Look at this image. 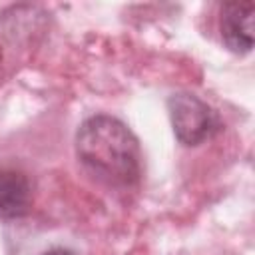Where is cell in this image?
Listing matches in <instances>:
<instances>
[{
  "mask_svg": "<svg viewBox=\"0 0 255 255\" xmlns=\"http://www.w3.org/2000/svg\"><path fill=\"white\" fill-rule=\"evenodd\" d=\"M76 153L94 175L112 185H133L141 175L139 143L118 118H88L76 133Z\"/></svg>",
  "mask_w": 255,
  "mask_h": 255,
  "instance_id": "6da1fadb",
  "label": "cell"
},
{
  "mask_svg": "<svg viewBox=\"0 0 255 255\" xmlns=\"http://www.w3.org/2000/svg\"><path fill=\"white\" fill-rule=\"evenodd\" d=\"M169 120L175 137L185 145H199L221 128L217 114L211 106L193 94L177 92L167 100Z\"/></svg>",
  "mask_w": 255,
  "mask_h": 255,
  "instance_id": "7a4b0ae2",
  "label": "cell"
},
{
  "mask_svg": "<svg viewBox=\"0 0 255 255\" xmlns=\"http://www.w3.org/2000/svg\"><path fill=\"white\" fill-rule=\"evenodd\" d=\"M253 12L255 4L251 0L227 2L221 8V38L235 54H247L253 48Z\"/></svg>",
  "mask_w": 255,
  "mask_h": 255,
  "instance_id": "3957f363",
  "label": "cell"
},
{
  "mask_svg": "<svg viewBox=\"0 0 255 255\" xmlns=\"http://www.w3.org/2000/svg\"><path fill=\"white\" fill-rule=\"evenodd\" d=\"M32 185L30 179L16 169L0 171V217L18 219L30 211Z\"/></svg>",
  "mask_w": 255,
  "mask_h": 255,
  "instance_id": "277c9868",
  "label": "cell"
},
{
  "mask_svg": "<svg viewBox=\"0 0 255 255\" xmlns=\"http://www.w3.org/2000/svg\"><path fill=\"white\" fill-rule=\"evenodd\" d=\"M42 255H74V253H72V251H68V249H64V247H52V249L44 251Z\"/></svg>",
  "mask_w": 255,
  "mask_h": 255,
  "instance_id": "5b68a950",
  "label": "cell"
},
{
  "mask_svg": "<svg viewBox=\"0 0 255 255\" xmlns=\"http://www.w3.org/2000/svg\"><path fill=\"white\" fill-rule=\"evenodd\" d=\"M0 68H2V54H0Z\"/></svg>",
  "mask_w": 255,
  "mask_h": 255,
  "instance_id": "8992f818",
  "label": "cell"
}]
</instances>
